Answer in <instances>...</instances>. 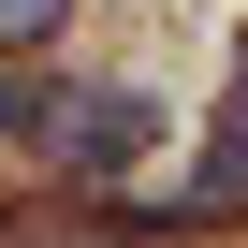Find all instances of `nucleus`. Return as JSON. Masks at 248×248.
Here are the masks:
<instances>
[{
    "label": "nucleus",
    "instance_id": "nucleus-2",
    "mask_svg": "<svg viewBox=\"0 0 248 248\" xmlns=\"http://www.w3.org/2000/svg\"><path fill=\"white\" fill-rule=\"evenodd\" d=\"M204 204H248V59H233V132L204 146V175H190V219Z\"/></svg>",
    "mask_w": 248,
    "mask_h": 248
},
{
    "label": "nucleus",
    "instance_id": "nucleus-4",
    "mask_svg": "<svg viewBox=\"0 0 248 248\" xmlns=\"http://www.w3.org/2000/svg\"><path fill=\"white\" fill-rule=\"evenodd\" d=\"M15 117H30V102H15V88H0V132H15Z\"/></svg>",
    "mask_w": 248,
    "mask_h": 248
},
{
    "label": "nucleus",
    "instance_id": "nucleus-3",
    "mask_svg": "<svg viewBox=\"0 0 248 248\" xmlns=\"http://www.w3.org/2000/svg\"><path fill=\"white\" fill-rule=\"evenodd\" d=\"M59 30V0H0V44H44Z\"/></svg>",
    "mask_w": 248,
    "mask_h": 248
},
{
    "label": "nucleus",
    "instance_id": "nucleus-1",
    "mask_svg": "<svg viewBox=\"0 0 248 248\" xmlns=\"http://www.w3.org/2000/svg\"><path fill=\"white\" fill-rule=\"evenodd\" d=\"M146 132H161V117H146L132 88H59V117H44V146H59L73 175H117V161H132Z\"/></svg>",
    "mask_w": 248,
    "mask_h": 248
}]
</instances>
